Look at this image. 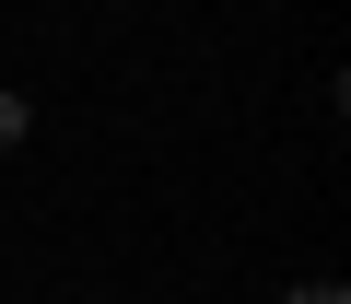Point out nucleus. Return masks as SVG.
I'll return each mask as SVG.
<instances>
[{"label":"nucleus","mask_w":351,"mask_h":304,"mask_svg":"<svg viewBox=\"0 0 351 304\" xmlns=\"http://www.w3.org/2000/svg\"><path fill=\"white\" fill-rule=\"evenodd\" d=\"M281 304H351V292H339V281H293Z\"/></svg>","instance_id":"2"},{"label":"nucleus","mask_w":351,"mask_h":304,"mask_svg":"<svg viewBox=\"0 0 351 304\" xmlns=\"http://www.w3.org/2000/svg\"><path fill=\"white\" fill-rule=\"evenodd\" d=\"M24 129H36V105H24V94H12V82H0V152H12V140H24Z\"/></svg>","instance_id":"1"}]
</instances>
